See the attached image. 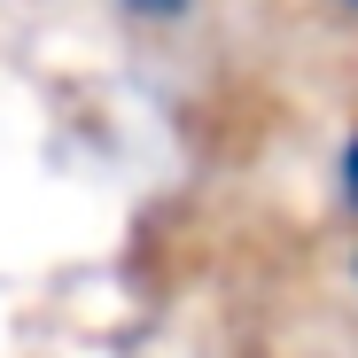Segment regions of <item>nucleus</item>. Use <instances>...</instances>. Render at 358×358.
I'll use <instances>...</instances> for the list:
<instances>
[{"label":"nucleus","instance_id":"3","mask_svg":"<svg viewBox=\"0 0 358 358\" xmlns=\"http://www.w3.org/2000/svg\"><path fill=\"white\" fill-rule=\"evenodd\" d=\"M350 8H358V0H350Z\"/></svg>","mask_w":358,"mask_h":358},{"label":"nucleus","instance_id":"1","mask_svg":"<svg viewBox=\"0 0 358 358\" xmlns=\"http://www.w3.org/2000/svg\"><path fill=\"white\" fill-rule=\"evenodd\" d=\"M343 195H350V210H358V141H350V156H343Z\"/></svg>","mask_w":358,"mask_h":358},{"label":"nucleus","instance_id":"2","mask_svg":"<svg viewBox=\"0 0 358 358\" xmlns=\"http://www.w3.org/2000/svg\"><path fill=\"white\" fill-rule=\"evenodd\" d=\"M125 8H141V16H179L187 0H125Z\"/></svg>","mask_w":358,"mask_h":358}]
</instances>
